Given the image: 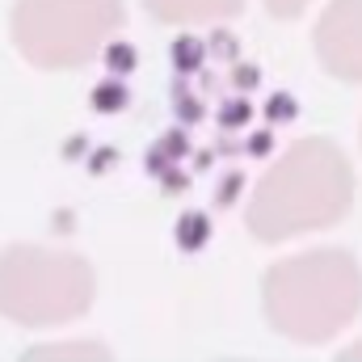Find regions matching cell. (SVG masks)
I'll return each instance as SVG.
<instances>
[{
  "mask_svg": "<svg viewBox=\"0 0 362 362\" xmlns=\"http://www.w3.org/2000/svg\"><path fill=\"white\" fill-rule=\"evenodd\" d=\"M346 198H350V177L341 156L329 144L312 139L278 165L270 189L262 185L257 206L286 215V223H325L346 211Z\"/></svg>",
  "mask_w": 362,
  "mask_h": 362,
  "instance_id": "1",
  "label": "cell"
},
{
  "mask_svg": "<svg viewBox=\"0 0 362 362\" xmlns=\"http://www.w3.org/2000/svg\"><path fill=\"white\" fill-rule=\"evenodd\" d=\"M97 21V25H118L122 21V0H17L13 8V42L25 59L42 51V42H59L68 30V64L85 59L97 51L89 38L76 30V21Z\"/></svg>",
  "mask_w": 362,
  "mask_h": 362,
  "instance_id": "2",
  "label": "cell"
},
{
  "mask_svg": "<svg viewBox=\"0 0 362 362\" xmlns=\"http://www.w3.org/2000/svg\"><path fill=\"white\" fill-rule=\"evenodd\" d=\"M316 55L341 81H362V0H333L316 25Z\"/></svg>",
  "mask_w": 362,
  "mask_h": 362,
  "instance_id": "3",
  "label": "cell"
},
{
  "mask_svg": "<svg viewBox=\"0 0 362 362\" xmlns=\"http://www.w3.org/2000/svg\"><path fill=\"white\" fill-rule=\"evenodd\" d=\"M160 21H223L245 8V0H144Z\"/></svg>",
  "mask_w": 362,
  "mask_h": 362,
  "instance_id": "4",
  "label": "cell"
},
{
  "mask_svg": "<svg viewBox=\"0 0 362 362\" xmlns=\"http://www.w3.org/2000/svg\"><path fill=\"white\" fill-rule=\"evenodd\" d=\"M206 38H198V34H177L173 42H169V64H173V72L177 76H198L202 72V64H206Z\"/></svg>",
  "mask_w": 362,
  "mask_h": 362,
  "instance_id": "5",
  "label": "cell"
},
{
  "mask_svg": "<svg viewBox=\"0 0 362 362\" xmlns=\"http://www.w3.org/2000/svg\"><path fill=\"white\" fill-rule=\"evenodd\" d=\"M173 240H177L181 253H198V249H206V240H211V215H202V211H185V215H177V223H173Z\"/></svg>",
  "mask_w": 362,
  "mask_h": 362,
  "instance_id": "6",
  "label": "cell"
},
{
  "mask_svg": "<svg viewBox=\"0 0 362 362\" xmlns=\"http://www.w3.org/2000/svg\"><path fill=\"white\" fill-rule=\"evenodd\" d=\"M101 68H105L114 81H127V76L139 68V51H135V42H131V38H110V42L101 47Z\"/></svg>",
  "mask_w": 362,
  "mask_h": 362,
  "instance_id": "7",
  "label": "cell"
},
{
  "mask_svg": "<svg viewBox=\"0 0 362 362\" xmlns=\"http://www.w3.org/2000/svg\"><path fill=\"white\" fill-rule=\"evenodd\" d=\"M89 105L97 114H122L127 105H131V89H127V81H114V76H105V81H97L89 89Z\"/></svg>",
  "mask_w": 362,
  "mask_h": 362,
  "instance_id": "8",
  "label": "cell"
},
{
  "mask_svg": "<svg viewBox=\"0 0 362 362\" xmlns=\"http://www.w3.org/2000/svg\"><path fill=\"white\" fill-rule=\"evenodd\" d=\"M169 165H177V160H185L189 152H194V144H189V127H181V122H173V127H165L160 135H156V144H152Z\"/></svg>",
  "mask_w": 362,
  "mask_h": 362,
  "instance_id": "9",
  "label": "cell"
},
{
  "mask_svg": "<svg viewBox=\"0 0 362 362\" xmlns=\"http://www.w3.org/2000/svg\"><path fill=\"white\" fill-rule=\"evenodd\" d=\"M253 118V105L245 101V97H228L223 105H219V127L223 131H236V127H245Z\"/></svg>",
  "mask_w": 362,
  "mask_h": 362,
  "instance_id": "10",
  "label": "cell"
},
{
  "mask_svg": "<svg viewBox=\"0 0 362 362\" xmlns=\"http://www.w3.org/2000/svg\"><path fill=\"white\" fill-rule=\"evenodd\" d=\"M173 114H177L181 127H194V122H202V118H206V101H202L198 93H185V97L173 101Z\"/></svg>",
  "mask_w": 362,
  "mask_h": 362,
  "instance_id": "11",
  "label": "cell"
},
{
  "mask_svg": "<svg viewBox=\"0 0 362 362\" xmlns=\"http://www.w3.org/2000/svg\"><path fill=\"white\" fill-rule=\"evenodd\" d=\"M206 51H211L215 59H223V64H232L240 47H236V34H228V30H215V34L206 38Z\"/></svg>",
  "mask_w": 362,
  "mask_h": 362,
  "instance_id": "12",
  "label": "cell"
},
{
  "mask_svg": "<svg viewBox=\"0 0 362 362\" xmlns=\"http://www.w3.org/2000/svg\"><path fill=\"white\" fill-rule=\"evenodd\" d=\"M240 185H245V173H223L219 181V189H215V206H228V202H236V194H240Z\"/></svg>",
  "mask_w": 362,
  "mask_h": 362,
  "instance_id": "13",
  "label": "cell"
},
{
  "mask_svg": "<svg viewBox=\"0 0 362 362\" xmlns=\"http://www.w3.org/2000/svg\"><path fill=\"white\" fill-rule=\"evenodd\" d=\"M295 114V101L286 97V93H274V97H266V118L270 122H286Z\"/></svg>",
  "mask_w": 362,
  "mask_h": 362,
  "instance_id": "14",
  "label": "cell"
},
{
  "mask_svg": "<svg viewBox=\"0 0 362 362\" xmlns=\"http://www.w3.org/2000/svg\"><path fill=\"white\" fill-rule=\"evenodd\" d=\"M114 165H118V152H114V148H97V152H89V173L93 177H105Z\"/></svg>",
  "mask_w": 362,
  "mask_h": 362,
  "instance_id": "15",
  "label": "cell"
},
{
  "mask_svg": "<svg viewBox=\"0 0 362 362\" xmlns=\"http://www.w3.org/2000/svg\"><path fill=\"white\" fill-rule=\"evenodd\" d=\"M156 181H160V189H165V194H181V189L189 185V173H185L181 165H173V169H165Z\"/></svg>",
  "mask_w": 362,
  "mask_h": 362,
  "instance_id": "16",
  "label": "cell"
},
{
  "mask_svg": "<svg viewBox=\"0 0 362 362\" xmlns=\"http://www.w3.org/2000/svg\"><path fill=\"white\" fill-rule=\"evenodd\" d=\"M266 8H270L274 17H299L308 8V0H266Z\"/></svg>",
  "mask_w": 362,
  "mask_h": 362,
  "instance_id": "17",
  "label": "cell"
},
{
  "mask_svg": "<svg viewBox=\"0 0 362 362\" xmlns=\"http://www.w3.org/2000/svg\"><path fill=\"white\" fill-rule=\"evenodd\" d=\"M232 85H236V89H253V85H257V68H253V64H236V68H232Z\"/></svg>",
  "mask_w": 362,
  "mask_h": 362,
  "instance_id": "18",
  "label": "cell"
},
{
  "mask_svg": "<svg viewBox=\"0 0 362 362\" xmlns=\"http://www.w3.org/2000/svg\"><path fill=\"white\" fill-rule=\"evenodd\" d=\"M89 152V135H72L68 144H64V160H81Z\"/></svg>",
  "mask_w": 362,
  "mask_h": 362,
  "instance_id": "19",
  "label": "cell"
},
{
  "mask_svg": "<svg viewBox=\"0 0 362 362\" xmlns=\"http://www.w3.org/2000/svg\"><path fill=\"white\" fill-rule=\"evenodd\" d=\"M249 152H253V156H266V152H270V135H266V131H257V135H253V144H249Z\"/></svg>",
  "mask_w": 362,
  "mask_h": 362,
  "instance_id": "20",
  "label": "cell"
}]
</instances>
